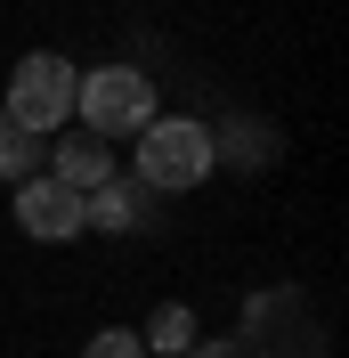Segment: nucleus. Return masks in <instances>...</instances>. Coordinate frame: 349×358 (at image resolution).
<instances>
[{"label":"nucleus","mask_w":349,"mask_h":358,"mask_svg":"<svg viewBox=\"0 0 349 358\" xmlns=\"http://www.w3.org/2000/svg\"><path fill=\"white\" fill-rule=\"evenodd\" d=\"M73 106H82V122L98 138H122V131H147L154 122V82L138 66H98L73 82Z\"/></svg>","instance_id":"1"},{"label":"nucleus","mask_w":349,"mask_h":358,"mask_svg":"<svg viewBox=\"0 0 349 358\" xmlns=\"http://www.w3.org/2000/svg\"><path fill=\"white\" fill-rule=\"evenodd\" d=\"M211 171V131L203 122H163L154 114L147 131H138V179H147L154 196H179V187H195Z\"/></svg>","instance_id":"2"},{"label":"nucleus","mask_w":349,"mask_h":358,"mask_svg":"<svg viewBox=\"0 0 349 358\" xmlns=\"http://www.w3.org/2000/svg\"><path fill=\"white\" fill-rule=\"evenodd\" d=\"M73 82H82V73H73L57 49L24 57V66L8 73V122H17V131H33V138H49V131L73 114Z\"/></svg>","instance_id":"3"},{"label":"nucleus","mask_w":349,"mask_h":358,"mask_svg":"<svg viewBox=\"0 0 349 358\" xmlns=\"http://www.w3.org/2000/svg\"><path fill=\"white\" fill-rule=\"evenodd\" d=\"M17 228L41 236V245H66V236H82V196L57 187V179H24L17 187Z\"/></svg>","instance_id":"4"},{"label":"nucleus","mask_w":349,"mask_h":358,"mask_svg":"<svg viewBox=\"0 0 349 358\" xmlns=\"http://www.w3.org/2000/svg\"><path fill=\"white\" fill-rule=\"evenodd\" d=\"M147 203H154V187L147 179H106V187H89L82 196V228H138L147 220Z\"/></svg>","instance_id":"5"},{"label":"nucleus","mask_w":349,"mask_h":358,"mask_svg":"<svg viewBox=\"0 0 349 358\" xmlns=\"http://www.w3.org/2000/svg\"><path fill=\"white\" fill-rule=\"evenodd\" d=\"M49 155H57V187H73V196H89V187H106V179H114V155H106V138H98V131L57 138Z\"/></svg>","instance_id":"6"},{"label":"nucleus","mask_w":349,"mask_h":358,"mask_svg":"<svg viewBox=\"0 0 349 358\" xmlns=\"http://www.w3.org/2000/svg\"><path fill=\"white\" fill-rule=\"evenodd\" d=\"M41 155H49V147H41L33 131H17V122L0 131V179H17V187H24V179H41Z\"/></svg>","instance_id":"7"},{"label":"nucleus","mask_w":349,"mask_h":358,"mask_svg":"<svg viewBox=\"0 0 349 358\" xmlns=\"http://www.w3.org/2000/svg\"><path fill=\"white\" fill-rule=\"evenodd\" d=\"M138 342H147V350H163V358H187V342H195V317H187V310H154V326H147Z\"/></svg>","instance_id":"8"},{"label":"nucleus","mask_w":349,"mask_h":358,"mask_svg":"<svg viewBox=\"0 0 349 358\" xmlns=\"http://www.w3.org/2000/svg\"><path fill=\"white\" fill-rule=\"evenodd\" d=\"M82 358H147V342H138V334H114V326H106V334L89 342Z\"/></svg>","instance_id":"9"},{"label":"nucleus","mask_w":349,"mask_h":358,"mask_svg":"<svg viewBox=\"0 0 349 358\" xmlns=\"http://www.w3.org/2000/svg\"><path fill=\"white\" fill-rule=\"evenodd\" d=\"M0 131H8V106H0Z\"/></svg>","instance_id":"10"}]
</instances>
